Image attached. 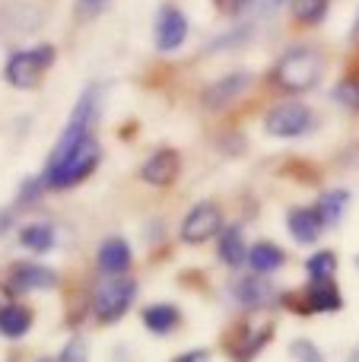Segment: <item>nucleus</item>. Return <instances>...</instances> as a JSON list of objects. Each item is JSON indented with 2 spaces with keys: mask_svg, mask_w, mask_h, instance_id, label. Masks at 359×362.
Wrapping results in <instances>:
<instances>
[{
  "mask_svg": "<svg viewBox=\"0 0 359 362\" xmlns=\"http://www.w3.org/2000/svg\"><path fill=\"white\" fill-rule=\"evenodd\" d=\"M324 76V54L315 45H296L283 51L271 70V83L286 95H302L315 89Z\"/></svg>",
  "mask_w": 359,
  "mask_h": 362,
  "instance_id": "nucleus-1",
  "label": "nucleus"
},
{
  "mask_svg": "<svg viewBox=\"0 0 359 362\" xmlns=\"http://www.w3.org/2000/svg\"><path fill=\"white\" fill-rule=\"evenodd\" d=\"M102 163V150H99V140L89 137L76 146L73 153L61 159V163H48L42 172V185L45 191H67V187L80 185L99 169Z\"/></svg>",
  "mask_w": 359,
  "mask_h": 362,
  "instance_id": "nucleus-2",
  "label": "nucleus"
},
{
  "mask_svg": "<svg viewBox=\"0 0 359 362\" xmlns=\"http://www.w3.org/2000/svg\"><path fill=\"white\" fill-rule=\"evenodd\" d=\"M99 95H102L99 86H89L86 93L80 95V102L73 105V112H70V118H67V127L61 131L54 150H51L48 163H61V159L67 156V153H73L83 140L93 137V127H95V121H99V102H102Z\"/></svg>",
  "mask_w": 359,
  "mask_h": 362,
  "instance_id": "nucleus-3",
  "label": "nucleus"
},
{
  "mask_svg": "<svg viewBox=\"0 0 359 362\" xmlns=\"http://www.w3.org/2000/svg\"><path fill=\"white\" fill-rule=\"evenodd\" d=\"M134 296H137V280L134 276H102L93 289V315L102 325H114L127 315V308L134 305Z\"/></svg>",
  "mask_w": 359,
  "mask_h": 362,
  "instance_id": "nucleus-4",
  "label": "nucleus"
},
{
  "mask_svg": "<svg viewBox=\"0 0 359 362\" xmlns=\"http://www.w3.org/2000/svg\"><path fill=\"white\" fill-rule=\"evenodd\" d=\"M261 127H264L267 137L296 140V137H305V134L315 127V112H312L305 102L283 99L267 108L264 118H261Z\"/></svg>",
  "mask_w": 359,
  "mask_h": 362,
  "instance_id": "nucleus-5",
  "label": "nucleus"
},
{
  "mask_svg": "<svg viewBox=\"0 0 359 362\" xmlns=\"http://www.w3.org/2000/svg\"><path fill=\"white\" fill-rule=\"evenodd\" d=\"M57 51L54 45H38V48H29V51H16V54H10V61H6V83L16 89H32L42 83L45 70L54 64Z\"/></svg>",
  "mask_w": 359,
  "mask_h": 362,
  "instance_id": "nucleus-6",
  "label": "nucleus"
},
{
  "mask_svg": "<svg viewBox=\"0 0 359 362\" xmlns=\"http://www.w3.org/2000/svg\"><path fill=\"white\" fill-rule=\"evenodd\" d=\"M226 226L223 219V206L216 200H197L188 213H184L182 226H178V238L184 245H204L210 238H216Z\"/></svg>",
  "mask_w": 359,
  "mask_h": 362,
  "instance_id": "nucleus-7",
  "label": "nucleus"
},
{
  "mask_svg": "<svg viewBox=\"0 0 359 362\" xmlns=\"http://www.w3.org/2000/svg\"><path fill=\"white\" fill-rule=\"evenodd\" d=\"M286 308H293V312L299 315H334V312H343V293L341 286H337L334 280L328 283H305V289H299V293L293 296H283Z\"/></svg>",
  "mask_w": 359,
  "mask_h": 362,
  "instance_id": "nucleus-8",
  "label": "nucleus"
},
{
  "mask_svg": "<svg viewBox=\"0 0 359 362\" xmlns=\"http://www.w3.org/2000/svg\"><path fill=\"white\" fill-rule=\"evenodd\" d=\"M229 293H233L235 305H242L245 312H264V308L277 305V302L283 299L280 289L271 283V276H261V274L235 276L233 286H229Z\"/></svg>",
  "mask_w": 359,
  "mask_h": 362,
  "instance_id": "nucleus-9",
  "label": "nucleus"
},
{
  "mask_svg": "<svg viewBox=\"0 0 359 362\" xmlns=\"http://www.w3.org/2000/svg\"><path fill=\"white\" fill-rule=\"evenodd\" d=\"M178 175H182V153L172 150V146L150 153L146 163L140 165V181L150 187H169L178 181Z\"/></svg>",
  "mask_w": 359,
  "mask_h": 362,
  "instance_id": "nucleus-10",
  "label": "nucleus"
},
{
  "mask_svg": "<svg viewBox=\"0 0 359 362\" xmlns=\"http://www.w3.org/2000/svg\"><path fill=\"white\" fill-rule=\"evenodd\" d=\"M188 16L178 10L175 4H163L156 13V48L159 51H178L184 42H188Z\"/></svg>",
  "mask_w": 359,
  "mask_h": 362,
  "instance_id": "nucleus-11",
  "label": "nucleus"
},
{
  "mask_svg": "<svg viewBox=\"0 0 359 362\" xmlns=\"http://www.w3.org/2000/svg\"><path fill=\"white\" fill-rule=\"evenodd\" d=\"M254 76L248 74V70H233V74H223L216 83H210L207 89L201 93V102L204 108H210V112H220V108L233 105L235 99H239L242 93H245L248 86H252Z\"/></svg>",
  "mask_w": 359,
  "mask_h": 362,
  "instance_id": "nucleus-12",
  "label": "nucleus"
},
{
  "mask_svg": "<svg viewBox=\"0 0 359 362\" xmlns=\"http://www.w3.org/2000/svg\"><path fill=\"white\" fill-rule=\"evenodd\" d=\"M273 340V325H239L229 340V359L233 362H254L264 353V346Z\"/></svg>",
  "mask_w": 359,
  "mask_h": 362,
  "instance_id": "nucleus-13",
  "label": "nucleus"
},
{
  "mask_svg": "<svg viewBox=\"0 0 359 362\" xmlns=\"http://www.w3.org/2000/svg\"><path fill=\"white\" fill-rule=\"evenodd\" d=\"M324 229L328 226L322 223V216H318L315 204L312 206H290V213H286V232H290V238L296 245H315L318 238L324 235Z\"/></svg>",
  "mask_w": 359,
  "mask_h": 362,
  "instance_id": "nucleus-14",
  "label": "nucleus"
},
{
  "mask_svg": "<svg viewBox=\"0 0 359 362\" xmlns=\"http://www.w3.org/2000/svg\"><path fill=\"white\" fill-rule=\"evenodd\" d=\"M6 286L13 293H38V289H54L57 286V274L51 267L42 264H16L10 270V283Z\"/></svg>",
  "mask_w": 359,
  "mask_h": 362,
  "instance_id": "nucleus-15",
  "label": "nucleus"
},
{
  "mask_svg": "<svg viewBox=\"0 0 359 362\" xmlns=\"http://www.w3.org/2000/svg\"><path fill=\"white\" fill-rule=\"evenodd\" d=\"M216 257L226 264L229 270L245 267L248 261V242H245V229L239 223L223 226V232L216 235Z\"/></svg>",
  "mask_w": 359,
  "mask_h": 362,
  "instance_id": "nucleus-16",
  "label": "nucleus"
},
{
  "mask_svg": "<svg viewBox=\"0 0 359 362\" xmlns=\"http://www.w3.org/2000/svg\"><path fill=\"white\" fill-rule=\"evenodd\" d=\"M95 264H99L102 276H124L134 264V255H131V245L124 238H105L95 251Z\"/></svg>",
  "mask_w": 359,
  "mask_h": 362,
  "instance_id": "nucleus-17",
  "label": "nucleus"
},
{
  "mask_svg": "<svg viewBox=\"0 0 359 362\" xmlns=\"http://www.w3.org/2000/svg\"><path fill=\"white\" fill-rule=\"evenodd\" d=\"M248 270L252 274H261V276H271L277 274L280 267H286V251L280 248L277 242H267V238H261V242L248 245Z\"/></svg>",
  "mask_w": 359,
  "mask_h": 362,
  "instance_id": "nucleus-18",
  "label": "nucleus"
},
{
  "mask_svg": "<svg viewBox=\"0 0 359 362\" xmlns=\"http://www.w3.org/2000/svg\"><path fill=\"white\" fill-rule=\"evenodd\" d=\"M140 318H143L146 331L156 334V337H165V334H172L182 325V312H178V305H172V302H153V305H146L143 312H140Z\"/></svg>",
  "mask_w": 359,
  "mask_h": 362,
  "instance_id": "nucleus-19",
  "label": "nucleus"
},
{
  "mask_svg": "<svg viewBox=\"0 0 359 362\" xmlns=\"http://www.w3.org/2000/svg\"><path fill=\"white\" fill-rule=\"evenodd\" d=\"M347 206H350V191L347 187H334V191H324L322 197L315 200V210H318V216H322V223L328 226H337L343 219V213H347Z\"/></svg>",
  "mask_w": 359,
  "mask_h": 362,
  "instance_id": "nucleus-20",
  "label": "nucleus"
},
{
  "mask_svg": "<svg viewBox=\"0 0 359 362\" xmlns=\"http://www.w3.org/2000/svg\"><path fill=\"white\" fill-rule=\"evenodd\" d=\"M337 264H341L337 251H331V248L315 251V255L305 257V280H309V283H328V280H334V276H337Z\"/></svg>",
  "mask_w": 359,
  "mask_h": 362,
  "instance_id": "nucleus-21",
  "label": "nucleus"
},
{
  "mask_svg": "<svg viewBox=\"0 0 359 362\" xmlns=\"http://www.w3.org/2000/svg\"><path fill=\"white\" fill-rule=\"evenodd\" d=\"M32 331V312L19 302H10V305L0 312V334L10 340H19Z\"/></svg>",
  "mask_w": 359,
  "mask_h": 362,
  "instance_id": "nucleus-22",
  "label": "nucleus"
},
{
  "mask_svg": "<svg viewBox=\"0 0 359 362\" xmlns=\"http://www.w3.org/2000/svg\"><path fill=\"white\" fill-rule=\"evenodd\" d=\"M19 245L35 255H45V251L54 248V226L51 223H25L19 229Z\"/></svg>",
  "mask_w": 359,
  "mask_h": 362,
  "instance_id": "nucleus-23",
  "label": "nucleus"
},
{
  "mask_svg": "<svg viewBox=\"0 0 359 362\" xmlns=\"http://www.w3.org/2000/svg\"><path fill=\"white\" fill-rule=\"evenodd\" d=\"M331 10V0H290V16L296 25H318L324 23Z\"/></svg>",
  "mask_w": 359,
  "mask_h": 362,
  "instance_id": "nucleus-24",
  "label": "nucleus"
},
{
  "mask_svg": "<svg viewBox=\"0 0 359 362\" xmlns=\"http://www.w3.org/2000/svg\"><path fill=\"white\" fill-rule=\"evenodd\" d=\"M331 99L337 102L341 108H347V112L359 115V74H343L341 80L334 83V89H331Z\"/></svg>",
  "mask_w": 359,
  "mask_h": 362,
  "instance_id": "nucleus-25",
  "label": "nucleus"
},
{
  "mask_svg": "<svg viewBox=\"0 0 359 362\" xmlns=\"http://www.w3.org/2000/svg\"><path fill=\"white\" fill-rule=\"evenodd\" d=\"M290 356L293 362H324V353L318 350L315 340H305V337H296L290 344Z\"/></svg>",
  "mask_w": 359,
  "mask_h": 362,
  "instance_id": "nucleus-26",
  "label": "nucleus"
},
{
  "mask_svg": "<svg viewBox=\"0 0 359 362\" xmlns=\"http://www.w3.org/2000/svg\"><path fill=\"white\" fill-rule=\"evenodd\" d=\"M57 362H89V353H86V344H83L80 337H73L67 346L61 350V356Z\"/></svg>",
  "mask_w": 359,
  "mask_h": 362,
  "instance_id": "nucleus-27",
  "label": "nucleus"
},
{
  "mask_svg": "<svg viewBox=\"0 0 359 362\" xmlns=\"http://www.w3.org/2000/svg\"><path fill=\"white\" fill-rule=\"evenodd\" d=\"M252 4L254 0H213V6L223 13V16H242Z\"/></svg>",
  "mask_w": 359,
  "mask_h": 362,
  "instance_id": "nucleus-28",
  "label": "nucleus"
},
{
  "mask_svg": "<svg viewBox=\"0 0 359 362\" xmlns=\"http://www.w3.org/2000/svg\"><path fill=\"white\" fill-rule=\"evenodd\" d=\"M45 191V185H42V178H32V181H25L23 185V191H19V204H35L38 200V194Z\"/></svg>",
  "mask_w": 359,
  "mask_h": 362,
  "instance_id": "nucleus-29",
  "label": "nucleus"
},
{
  "mask_svg": "<svg viewBox=\"0 0 359 362\" xmlns=\"http://www.w3.org/2000/svg\"><path fill=\"white\" fill-rule=\"evenodd\" d=\"M172 362H210V350H188L182 356H175Z\"/></svg>",
  "mask_w": 359,
  "mask_h": 362,
  "instance_id": "nucleus-30",
  "label": "nucleus"
},
{
  "mask_svg": "<svg viewBox=\"0 0 359 362\" xmlns=\"http://www.w3.org/2000/svg\"><path fill=\"white\" fill-rule=\"evenodd\" d=\"M252 6H258L261 13H273V10H277V6H283V0H254Z\"/></svg>",
  "mask_w": 359,
  "mask_h": 362,
  "instance_id": "nucleus-31",
  "label": "nucleus"
},
{
  "mask_svg": "<svg viewBox=\"0 0 359 362\" xmlns=\"http://www.w3.org/2000/svg\"><path fill=\"white\" fill-rule=\"evenodd\" d=\"M10 296H13V289H10V286H4V283H0V312H4V308L10 305V302H13Z\"/></svg>",
  "mask_w": 359,
  "mask_h": 362,
  "instance_id": "nucleus-32",
  "label": "nucleus"
},
{
  "mask_svg": "<svg viewBox=\"0 0 359 362\" xmlns=\"http://www.w3.org/2000/svg\"><path fill=\"white\" fill-rule=\"evenodd\" d=\"M83 4H89V6H95V4H102V0H83Z\"/></svg>",
  "mask_w": 359,
  "mask_h": 362,
  "instance_id": "nucleus-33",
  "label": "nucleus"
},
{
  "mask_svg": "<svg viewBox=\"0 0 359 362\" xmlns=\"http://www.w3.org/2000/svg\"><path fill=\"white\" fill-rule=\"evenodd\" d=\"M38 362H57V359H51V356H45V359H38Z\"/></svg>",
  "mask_w": 359,
  "mask_h": 362,
  "instance_id": "nucleus-34",
  "label": "nucleus"
},
{
  "mask_svg": "<svg viewBox=\"0 0 359 362\" xmlns=\"http://www.w3.org/2000/svg\"><path fill=\"white\" fill-rule=\"evenodd\" d=\"M356 35H359V16H356Z\"/></svg>",
  "mask_w": 359,
  "mask_h": 362,
  "instance_id": "nucleus-35",
  "label": "nucleus"
}]
</instances>
